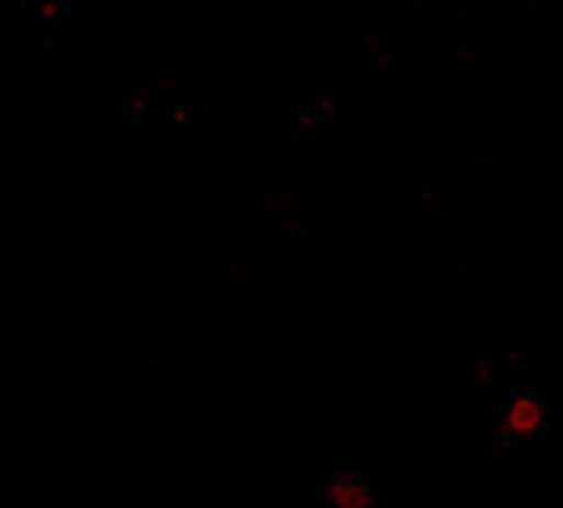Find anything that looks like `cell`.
I'll use <instances>...</instances> for the list:
<instances>
[{"instance_id": "cell-1", "label": "cell", "mask_w": 563, "mask_h": 508, "mask_svg": "<svg viewBox=\"0 0 563 508\" xmlns=\"http://www.w3.org/2000/svg\"><path fill=\"white\" fill-rule=\"evenodd\" d=\"M548 423V408L538 395L527 389L511 391L501 410V431L504 435L517 441L536 439Z\"/></svg>"}, {"instance_id": "cell-2", "label": "cell", "mask_w": 563, "mask_h": 508, "mask_svg": "<svg viewBox=\"0 0 563 508\" xmlns=\"http://www.w3.org/2000/svg\"><path fill=\"white\" fill-rule=\"evenodd\" d=\"M322 500L328 508H374L377 490L372 488L366 477L356 475V472H335L324 483Z\"/></svg>"}]
</instances>
